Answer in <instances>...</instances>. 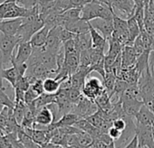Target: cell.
I'll use <instances>...</instances> for the list:
<instances>
[{
  "instance_id": "obj_36",
  "label": "cell",
  "mask_w": 154,
  "mask_h": 148,
  "mask_svg": "<svg viewBox=\"0 0 154 148\" xmlns=\"http://www.w3.org/2000/svg\"><path fill=\"white\" fill-rule=\"evenodd\" d=\"M38 3V0H17V4L25 8L30 9L35 7Z\"/></svg>"
},
{
  "instance_id": "obj_21",
  "label": "cell",
  "mask_w": 154,
  "mask_h": 148,
  "mask_svg": "<svg viewBox=\"0 0 154 148\" xmlns=\"http://www.w3.org/2000/svg\"><path fill=\"white\" fill-rule=\"evenodd\" d=\"M78 128H80L81 130L90 134L94 138H97L103 132L97 128L96 126H94L93 124H91L86 118H80L78 121L75 123V125Z\"/></svg>"
},
{
  "instance_id": "obj_27",
  "label": "cell",
  "mask_w": 154,
  "mask_h": 148,
  "mask_svg": "<svg viewBox=\"0 0 154 148\" xmlns=\"http://www.w3.org/2000/svg\"><path fill=\"white\" fill-rule=\"evenodd\" d=\"M17 135H18V140L20 141V143L23 144L24 147H40V145L37 144L28 134L26 133V131L22 126L18 130Z\"/></svg>"
},
{
  "instance_id": "obj_26",
  "label": "cell",
  "mask_w": 154,
  "mask_h": 148,
  "mask_svg": "<svg viewBox=\"0 0 154 148\" xmlns=\"http://www.w3.org/2000/svg\"><path fill=\"white\" fill-rule=\"evenodd\" d=\"M128 22V28H129V35H130V43L132 44L134 40L140 35V28L138 25V22L136 21L135 17L132 16L129 19H127Z\"/></svg>"
},
{
  "instance_id": "obj_13",
  "label": "cell",
  "mask_w": 154,
  "mask_h": 148,
  "mask_svg": "<svg viewBox=\"0 0 154 148\" xmlns=\"http://www.w3.org/2000/svg\"><path fill=\"white\" fill-rule=\"evenodd\" d=\"M82 15V8L81 7H72L69 8L65 11H63V13L60 14V23L59 25L62 26H65L66 25L78 20L81 17Z\"/></svg>"
},
{
  "instance_id": "obj_18",
  "label": "cell",
  "mask_w": 154,
  "mask_h": 148,
  "mask_svg": "<svg viewBox=\"0 0 154 148\" xmlns=\"http://www.w3.org/2000/svg\"><path fill=\"white\" fill-rule=\"evenodd\" d=\"M134 118L136 123L142 125H151L154 122V113L145 104H143Z\"/></svg>"
},
{
  "instance_id": "obj_40",
  "label": "cell",
  "mask_w": 154,
  "mask_h": 148,
  "mask_svg": "<svg viewBox=\"0 0 154 148\" xmlns=\"http://www.w3.org/2000/svg\"><path fill=\"white\" fill-rule=\"evenodd\" d=\"M108 134L114 139V141H117V140H119L121 138V136L122 135V131H121L118 128H116L113 126H112L110 127V129L108 130Z\"/></svg>"
},
{
  "instance_id": "obj_8",
  "label": "cell",
  "mask_w": 154,
  "mask_h": 148,
  "mask_svg": "<svg viewBox=\"0 0 154 148\" xmlns=\"http://www.w3.org/2000/svg\"><path fill=\"white\" fill-rule=\"evenodd\" d=\"M33 50L34 48L30 41L20 42L17 45V52L12 58L11 64H22L27 62L33 52Z\"/></svg>"
},
{
  "instance_id": "obj_45",
  "label": "cell",
  "mask_w": 154,
  "mask_h": 148,
  "mask_svg": "<svg viewBox=\"0 0 154 148\" xmlns=\"http://www.w3.org/2000/svg\"><path fill=\"white\" fill-rule=\"evenodd\" d=\"M153 113H154V98H151V99H149L148 101H146L145 103H144Z\"/></svg>"
},
{
  "instance_id": "obj_11",
  "label": "cell",
  "mask_w": 154,
  "mask_h": 148,
  "mask_svg": "<svg viewBox=\"0 0 154 148\" xmlns=\"http://www.w3.org/2000/svg\"><path fill=\"white\" fill-rule=\"evenodd\" d=\"M54 117L52 110L46 106L42 108L40 110H38L36 116H35V127L37 126H42L47 127L52 123H54Z\"/></svg>"
},
{
  "instance_id": "obj_1",
  "label": "cell",
  "mask_w": 154,
  "mask_h": 148,
  "mask_svg": "<svg viewBox=\"0 0 154 148\" xmlns=\"http://www.w3.org/2000/svg\"><path fill=\"white\" fill-rule=\"evenodd\" d=\"M113 16H114V12L112 7L97 3L95 1L86 3L82 7L81 17L88 22L97 17L113 19Z\"/></svg>"
},
{
  "instance_id": "obj_47",
  "label": "cell",
  "mask_w": 154,
  "mask_h": 148,
  "mask_svg": "<svg viewBox=\"0 0 154 148\" xmlns=\"http://www.w3.org/2000/svg\"><path fill=\"white\" fill-rule=\"evenodd\" d=\"M5 108H6V107H5L2 103H0V114H1V113L3 112V110L5 109Z\"/></svg>"
},
{
  "instance_id": "obj_3",
  "label": "cell",
  "mask_w": 154,
  "mask_h": 148,
  "mask_svg": "<svg viewBox=\"0 0 154 148\" xmlns=\"http://www.w3.org/2000/svg\"><path fill=\"white\" fill-rule=\"evenodd\" d=\"M21 42L20 38L16 35H8L0 32V52L2 54L4 67L11 63L14 57V51Z\"/></svg>"
},
{
  "instance_id": "obj_14",
  "label": "cell",
  "mask_w": 154,
  "mask_h": 148,
  "mask_svg": "<svg viewBox=\"0 0 154 148\" xmlns=\"http://www.w3.org/2000/svg\"><path fill=\"white\" fill-rule=\"evenodd\" d=\"M79 119H80L79 116H77L75 113L69 112V113L64 114L57 121L52 123L46 128L47 129H54V128H60V127H63V126H73Z\"/></svg>"
},
{
  "instance_id": "obj_37",
  "label": "cell",
  "mask_w": 154,
  "mask_h": 148,
  "mask_svg": "<svg viewBox=\"0 0 154 148\" xmlns=\"http://www.w3.org/2000/svg\"><path fill=\"white\" fill-rule=\"evenodd\" d=\"M31 87L35 90V91L39 96L45 92V89H44V80L43 79H37L33 84H31Z\"/></svg>"
},
{
  "instance_id": "obj_24",
  "label": "cell",
  "mask_w": 154,
  "mask_h": 148,
  "mask_svg": "<svg viewBox=\"0 0 154 148\" xmlns=\"http://www.w3.org/2000/svg\"><path fill=\"white\" fill-rule=\"evenodd\" d=\"M94 100H95L98 108H100L107 112H110L111 109L112 108L113 104L112 102V98L105 89Z\"/></svg>"
},
{
  "instance_id": "obj_34",
  "label": "cell",
  "mask_w": 154,
  "mask_h": 148,
  "mask_svg": "<svg viewBox=\"0 0 154 148\" xmlns=\"http://www.w3.org/2000/svg\"><path fill=\"white\" fill-rule=\"evenodd\" d=\"M55 7L61 13H63V11L72 7V0H56V6H55Z\"/></svg>"
},
{
  "instance_id": "obj_10",
  "label": "cell",
  "mask_w": 154,
  "mask_h": 148,
  "mask_svg": "<svg viewBox=\"0 0 154 148\" xmlns=\"http://www.w3.org/2000/svg\"><path fill=\"white\" fill-rule=\"evenodd\" d=\"M24 17L0 20V32L8 35H16L18 29L22 25Z\"/></svg>"
},
{
  "instance_id": "obj_17",
  "label": "cell",
  "mask_w": 154,
  "mask_h": 148,
  "mask_svg": "<svg viewBox=\"0 0 154 148\" xmlns=\"http://www.w3.org/2000/svg\"><path fill=\"white\" fill-rule=\"evenodd\" d=\"M122 107L123 111L130 117H135L144 102L139 99H129V100H121Z\"/></svg>"
},
{
  "instance_id": "obj_9",
  "label": "cell",
  "mask_w": 154,
  "mask_h": 148,
  "mask_svg": "<svg viewBox=\"0 0 154 148\" xmlns=\"http://www.w3.org/2000/svg\"><path fill=\"white\" fill-rule=\"evenodd\" d=\"M91 25L99 31L105 38L109 39L112 37L113 31H114V25H113V19H107V18H102L97 17L92 21H89Z\"/></svg>"
},
{
  "instance_id": "obj_28",
  "label": "cell",
  "mask_w": 154,
  "mask_h": 148,
  "mask_svg": "<svg viewBox=\"0 0 154 148\" xmlns=\"http://www.w3.org/2000/svg\"><path fill=\"white\" fill-rule=\"evenodd\" d=\"M15 102H16V105L13 108V114H14L17 121L18 122V124L21 125V123L24 119L25 114H26L27 105L25 101H15Z\"/></svg>"
},
{
  "instance_id": "obj_16",
  "label": "cell",
  "mask_w": 154,
  "mask_h": 148,
  "mask_svg": "<svg viewBox=\"0 0 154 148\" xmlns=\"http://www.w3.org/2000/svg\"><path fill=\"white\" fill-rule=\"evenodd\" d=\"M50 28L46 25L42 27L40 30H38L30 39V43L33 46V48H42L45 47V44L46 43L48 34H49Z\"/></svg>"
},
{
  "instance_id": "obj_31",
  "label": "cell",
  "mask_w": 154,
  "mask_h": 148,
  "mask_svg": "<svg viewBox=\"0 0 154 148\" xmlns=\"http://www.w3.org/2000/svg\"><path fill=\"white\" fill-rule=\"evenodd\" d=\"M0 103H2L5 107L8 108L10 109H13L16 105V102L12 101L9 99V97L7 95V93L5 92L4 87H0Z\"/></svg>"
},
{
  "instance_id": "obj_29",
  "label": "cell",
  "mask_w": 154,
  "mask_h": 148,
  "mask_svg": "<svg viewBox=\"0 0 154 148\" xmlns=\"http://www.w3.org/2000/svg\"><path fill=\"white\" fill-rule=\"evenodd\" d=\"M77 135V140H78V144H79V147H91V144L94 142V137L85 132V131H81L79 133L76 134Z\"/></svg>"
},
{
  "instance_id": "obj_7",
  "label": "cell",
  "mask_w": 154,
  "mask_h": 148,
  "mask_svg": "<svg viewBox=\"0 0 154 148\" xmlns=\"http://www.w3.org/2000/svg\"><path fill=\"white\" fill-rule=\"evenodd\" d=\"M151 125H142L136 123V135H138L139 139V147H154V142L151 134Z\"/></svg>"
},
{
  "instance_id": "obj_32",
  "label": "cell",
  "mask_w": 154,
  "mask_h": 148,
  "mask_svg": "<svg viewBox=\"0 0 154 148\" xmlns=\"http://www.w3.org/2000/svg\"><path fill=\"white\" fill-rule=\"evenodd\" d=\"M68 97L72 103L76 104L83 97V92L81 90L71 88V89H68Z\"/></svg>"
},
{
  "instance_id": "obj_35",
  "label": "cell",
  "mask_w": 154,
  "mask_h": 148,
  "mask_svg": "<svg viewBox=\"0 0 154 148\" xmlns=\"http://www.w3.org/2000/svg\"><path fill=\"white\" fill-rule=\"evenodd\" d=\"M39 95L35 91V90L30 86V88L26 91L25 93V102L26 104H30L33 101H35V99L38 97Z\"/></svg>"
},
{
  "instance_id": "obj_38",
  "label": "cell",
  "mask_w": 154,
  "mask_h": 148,
  "mask_svg": "<svg viewBox=\"0 0 154 148\" xmlns=\"http://www.w3.org/2000/svg\"><path fill=\"white\" fill-rule=\"evenodd\" d=\"M75 35H76L75 34L72 33V32L69 31L68 29L64 28L63 26L62 27V30H61V39H62V42H63V43H64L65 42H67V41H69V40L74 38Z\"/></svg>"
},
{
  "instance_id": "obj_33",
  "label": "cell",
  "mask_w": 154,
  "mask_h": 148,
  "mask_svg": "<svg viewBox=\"0 0 154 148\" xmlns=\"http://www.w3.org/2000/svg\"><path fill=\"white\" fill-rule=\"evenodd\" d=\"M132 46L134 48V51L137 54V56L139 57L145 50H146V47H145V44H144V42H143V39L140 34V35L134 40L133 43H132Z\"/></svg>"
},
{
  "instance_id": "obj_41",
  "label": "cell",
  "mask_w": 154,
  "mask_h": 148,
  "mask_svg": "<svg viewBox=\"0 0 154 148\" xmlns=\"http://www.w3.org/2000/svg\"><path fill=\"white\" fill-rule=\"evenodd\" d=\"M15 101H25L26 91L18 87H15Z\"/></svg>"
},
{
  "instance_id": "obj_43",
  "label": "cell",
  "mask_w": 154,
  "mask_h": 148,
  "mask_svg": "<svg viewBox=\"0 0 154 148\" xmlns=\"http://www.w3.org/2000/svg\"><path fill=\"white\" fill-rule=\"evenodd\" d=\"M91 147H100V148H101V147H103V148H107L108 145H107L106 144H104L101 139H99V138H94L93 144H91Z\"/></svg>"
},
{
  "instance_id": "obj_49",
  "label": "cell",
  "mask_w": 154,
  "mask_h": 148,
  "mask_svg": "<svg viewBox=\"0 0 154 148\" xmlns=\"http://www.w3.org/2000/svg\"><path fill=\"white\" fill-rule=\"evenodd\" d=\"M5 1H7V0H0V4H2V3H4Z\"/></svg>"
},
{
  "instance_id": "obj_12",
  "label": "cell",
  "mask_w": 154,
  "mask_h": 148,
  "mask_svg": "<svg viewBox=\"0 0 154 148\" xmlns=\"http://www.w3.org/2000/svg\"><path fill=\"white\" fill-rule=\"evenodd\" d=\"M137 58H138V56L134 51L132 44L123 45L122 51V68H129V67L134 66L136 64Z\"/></svg>"
},
{
  "instance_id": "obj_4",
  "label": "cell",
  "mask_w": 154,
  "mask_h": 148,
  "mask_svg": "<svg viewBox=\"0 0 154 148\" xmlns=\"http://www.w3.org/2000/svg\"><path fill=\"white\" fill-rule=\"evenodd\" d=\"M103 90H104L103 81L99 80L96 76L92 75V72H90L82 89L83 95L88 99L94 100Z\"/></svg>"
},
{
  "instance_id": "obj_39",
  "label": "cell",
  "mask_w": 154,
  "mask_h": 148,
  "mask_svg": "<svg viewBox=\"0 0 154 148\" xmlns=\"http://www.w3.org/2000/svg\"><path fill=\"white\" fill-rule=\"evenodd\" d=\"M112 126L114 127L118 128L119 130H121V131L123 132L124 129L127 126V123H126V120L123 117H118V118H115L112 121Z\"/></svg>"
},
{
  "instance_id": "obj_22",
  "label": "cell",
  "mask_w": 154,
  "mask_h": 148,
  "mask_svg": "<svg viewBox=\"0 0 154 148\" xmlns=\"http://www.w3.org/2000/svg\"><path fill=\"white\" fill-rule=\"evenodd\" d=\"M75 45L80 52L85 50H89L92 48V37L89 33L81 34H76L74 37Z\"/></svg>"
},
{
  "instance_id": "obj_46",
  "label": "cell",
  "mask_w": 154,
  "mask_h": 148,
  "mask_svg": "<svg viewBox=\"0 0 154 148\" xmlns=\"http://www.w3.org/2000/svg\"><path fill=\"white\" fill-rule=\"evenodd\" d=\"M151 134H152V138H153V142H154V122L151 125Z\"/></svg>"
},
{
  "instance_id": "obj_50",
  "label": "cell",
  "mask_w": 154,
  "mask_h": 148,
  "mask_svg": "<svg viewBox=\"0 0 154 148\" xmlns=\"http://www.w3.org/2000/svg\"><path fill=\"white\" fill-rule=\"evenodd\" d=\"M153 51H154V35H153Z\"/></svg>"
},
{
  "instance_id": "obj_15",
  "label": "cell",
  "mask_w": 154,
  "mask_h": 148,
  "mask_svg": "<svg viewBox=\"0 0 154 148\" xmlns=\"http://www.w3.org/2000/svg\"><path fill=\"white\" fill-rule=\"evenodd\" d=\"M89 26H90V34L92 37V47L94 49L102 50L104 51L107 43H108V39L105 38L99 31H97L89 22Z\"/></svg>"
},
{
  "instance_id": "obj_30",
  "label": "cell",
  "mask_w": 154,
  "mask_h": 148,
  "mask_svg": "<svg viewBox=\"0 0 154 148\" xmlns=\"http://www.w3.org/2000/svg\"><path fill=\"white\" fill-rule=\"evenodd\" d=\"M90 66H91V52H90V49L81 51L80 52V65H79V67L90 68Z\"/></svg>"
},
{
  "instance_id": "obj_20",
  "label": "cell",
  "mask_w": 154,
  "mask_h": 148,
  "mask_svg": "<svg viewBox=\"0 0 154 148\" xmlns=\"http://www.w3.org/2000/svg\"><path fill=\"white\" fill-rule=\"evenodd\" d=\"M2 78L3 80H6L11 87L15 88L18 80L22 78L17 70V69L15 66H11L9 68H4L2 70Z\"/></svg>"
},
{
  "instance_id": "obj_25",
  "label": "cell",
  "mask_w": 154,
  "mask_h": 148,
  "mask_svg": "<svg viewBox=\"0 0 154 148\" xmlns=\"http://www.w3.org/2000/svg\"><path fill=\"white\" fill-rule=\"evenodd\" d=\"M63 79H57L55 77H48L46 79L44 80V89H45V92L46 93H56L61 86L62 81L64 80Z\"/></svg>"
},
{
  "instance_id": "obj_19",
  "label": "cell",
  "mask_w": 154,
  "mask_h": 148,
  "mask_svg": "<svg viewBox=\"0 0 154 148\" xmlns=\"http://www.w3.org/2000/svg\"><path fill=\"white\" fill-rule=\"evenodd\" d=\"M64 28L68 29L72 33L75 34H85L90 32V26H89V22L85 21L83 18H80L76 21H73L64 26Z\"/></svg>"
},
{
  "instance_id": "obj_44",
  "label": "cell",
  "mask_w": 154,
  "mask_h": 148,
  "mask_svg": "<svg viewBox=\"0 0 154 148\" xmlns=\"http://www.w3.org/2000/svg\"><path fill=\"white\" fill-rule=\"evenodd\" d=\"M72 7H83L85 4L83 0H72Z\"/></svg>"
},
{
  "instance_id": "obj_6",
  "label": "cell",
  "mask_w": 154,
  "mask_h": 148,
  "mask_svg": "<svg viewBox=\"0 0 154 148\" xmlns=\"http://www.w3.org/2000/svg\"><path fill=\"white\" fill-rule=\"evenodd\" d=\"M62 25H56L50 29L46 43L45 44V50L54 54H57L60 49L63 47V43L61 39V30Z\"/></svg>"
},
{
  "instance_id": "obj_2",
  "label": "cell",
  "mask_w": 154,
  "mask_h": 148,
  "mask_svg": "<svg viewBox=\"0 0 154 148\" xmlns=\"http://www.w3.org/2000/svg\"><path fill=\"white\" fill-rule=\"evenodd\" d=\"M45 26V22L40 15H32L24 17V21L18 29L17 35L20 38L21 42L30 41L31 37L42 27Z\"/></svg>"
},
{
  "instance_id": "obj_42",
  "label": "cell",
  "mask_w": 154,
  "mask_h": 148,
  "mask_svg": "<svg viewBox=\"0 0 154 148\" xmlns=\"http://www.w3.org/2000/svg\"><path fill=\"white\" fill-rule=\"evenodd\" d=\"M125 147L126 148H131V147L136 148V147H139V139H138V135L136 134L133 135V137L131 139V141L125 145Z\"/></svg>"
},
{
  "instance_id": "obj_5",
  "label": "cell",
  "mask_w": 154,
  "mask_h": 148,
  "mask_svg": "<svg viewBox=\"0 0 154 148\" xmlns=\"http://www.w3.org/2000/svg\"><path fill=\"white\" fill-rule=\"evenodd\" d=\"M98 110V106L95 100L88 99L83 95L81 99L74 104L72 113H75L77 116H79L80 118H86L87 117L93 115Z\"/></svg>"
},
{
  "instance_id": "obj_23",
  "label": "cell",
  "mask_w": 154,
  "mask_h": 148,
  "mask_svg": "<svg viewBox=\"0 0 154 148\" xmlns=\"http://www.w3.org/2000/svg\"><path fill=\"white\" fill-rule=\"evenodd\" d=\"M54 102H55V93L52 94V93L44 92L43 94L38 96L35 99V101H33V104L35 105V108L38 111L42 108L46 107L49 104H52V103H54Z\"/></svg>"
},
{
  "instance_id": "obj_48",
  "label": "cell",
  "mask_w": 154,
  "mask_h": 148,
  "mask_svg": "<svg viewBox=\"0 0 154 148\" xmlns=\"http://www.w3.org/2000/svg\"><path fill=\"white\" fill-rule=\"evenodd\" d=\"M133 2L135 3L136 6H138V5H140V4H141V0H133Z\"/></svg>"
}]
</instances>
